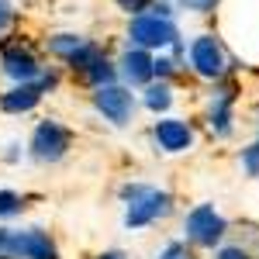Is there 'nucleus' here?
<instances>
[{"label": "nucleus", "instance_id": "obj_1", "mask_svg": "<svg viewBox=\"0 0 259 259\" xmlns=\"http://www.w3.org/2000/svg\"><path fill=\"white\" fill-rule=\"evenodd\" d=\"M121 200L128 204L124 207V228H149L159 218L169 214L173 207V197L159 190V187H145V183H124L121 187Z\"/></svg>", "mask_w": 259, "mask_h": 259}, {"label": "nucleus", "instance_id": "obj_2", "mask_svg": "<svg viewBox=\"0 0 259 259\" xmlns=\"http://www.w3.org/2000/svg\"><path fill=\"white\" fill-rule=\"evenodd\" d=\"M0 259H59V249L41 228H0Z\"/></svg>", "mask_w": 259, "mask_h": 259}, {"label": "nucleus", "instance_id": "obj_3", "mask_svg": "<svg viewBox=\"0 0 259 259\" xmlns=\"http://www.w3.org/2000/svg\"><path fill=\"white\" fill-rule=\"evenodd\" d=\"M183 235L200 249H221V242L228 235V221L214 204H197L183 218Z\"/></svg>", "mask_w": 259, "mask_h": 259}, {"label": "nucleus", "instance_id": "obj_4", "mask_svg": "<svg viewBox=\"0 0 259 259\" xmlns=\"http://www.w3.org/2000/svg\"><path fill=\"white\" fill-rule=\"evenodd\" d=\"M128 41L139 45V49H149V52H166L180 41V31L169 18H159V14H139V18L128 21Z\"/></svg>", "mask_w": 259, "mask_h": 259}, {"label": "nucleus", "instance_id": "obj_5", "mask_svg": "<svg viewBox=\"0 0 259 259\" xmlns=\"http://www.w3.org/2000/svg\"><path fill=\"white\" fill-rule=\"evenodd\" d=\"M187 56H190V69L197 73L200 80L218 83L232 69L228 66V52H225L221 38H214V35H197V38L190 41V52Z\"/></svg>", "mask_w": 259, "mask_h": 259}, {"label": "nucleus", "instance_id": "obj_6", "mask_svg": "<svg viewBox=\"0 0 259 259\" xmlns=\"http://www.w3.org/2000/svg\"><path fill=\"white\" fill-rule=\"evenodd\" d=\"M69 145H73V135H69V128L59 124V121L45 118L35 124V132H31V159L35 162H59L66 152H69Z\"/></svg>", "mask_w": 259, "mask_h": 259}, {"label": "nucleus", "instance_id": "obj_7", "mask_svg": "<svg viewBox=\"0 0 259 259\" xmlns=\"http://www.w3.org/2000/svg\"><path fill=\"white\" fill-rule=\"evenodd\" d=\"M94 111L104 121H111L114 128H124L135 118V94H132V87H121V83L97 87L94 90Z\"/></svg>", "mask_w": 259, "mask_h": 259}, {"label": "nucleus", "instance_id": "obj_8", "mask_svg": "<svg viewBox=\"0 0 259 259\" xmlns=\"http://www.w3.org/2000/svg\"><path fill=\"white\" fill-rule=\"evenodd\" d=\"M59 83L56 73H45L41 80H31V83H14L7 94H0V111L7 114H28L31 107H38V100Z\"/></svg>", "mask_w": 259, "mask_h": 259}, {"label": "nucleus", "instance_id": "obj_9", "mask_svg": "<svg viewBox=\"0 0 259 259\" xmlns=\"http://www.w3.org/2000/svg\"><path fill=\"white\" fill-rule=\"evenodd\" d=\"M207 128H211L214 139H232V132H235V83L218 80V94L211 90Z\"/></svg>", "mask_w": 259, "mask_h": 259}, {"label": "nucleus", "instance_id": "obj_10", "mask_svg": "<svg viewBox=\"0 0 259 259\" xmlns=\"http://www.w3.org/2000/svg\"><path fill=\"white\" fill-rule=\"evenodd\" d=\"M0 69H4V76H11L14 83H31V80L45 76L38 56L31 49H24V45H7L0 52Z\"/></svg>", "mask_w": 259, "mask_h": 259}, {"label": "nucleus", "instance_id": "obj_11", "mask_svg": "<svg viewBox=\"0 0 259 259\" xmlns=\"http://www.w3.org/2000/svg\"><path fill=\"white\" fill-rule=\"evenodd\" d=\"M118 73L124 76L128 87H149L156 80V56L149 49H139V45H128L124 56L118 62Z\"/></svg>", "mask_w": 259, "mask_h": 259}, {"label": "nucleus", "instance_id": "obj_12", "mask_svg": "<svg viewBox=\"0 0 259 259\" xmlns=\"http://www.w3.org/2000/svg\"><path fill=\"white\" fill-rule=\"evenodd\" d=\"M152 139H156V145H159L162 152L177 156V152L194 149V128L183 118H159L152 124Z\"/></svg>", "mask_w": 259, "mask_h": 259}, {"label": "nucleus", "instance_id": "obj_13", "mask_svg": "<svg viewBox=\"0 0 259 259\" xmlns=\"http://www.w3.org/2000/svg\"><path fill=\"white\" fill-rule=\"evenodd\" d=\"M100 59H104V49H100V45H94V41H83L80 49L66 59V66H69V69H73V73L83 80V76H87V73H90Z\"/></svg>", "mask_w": 259, "mask_h": 259}, {"label": "nucleus", "instance_id": "obj_14", "mask_svg": "<svg viewBox=\"0 0 259 259\" xmlns=\"http://www.w3.org/2000/svg\"><path fill=\"white\" fill-rule=\"evenodd\" d=\"M142 104H145L152 114H166V111L173 107V87H169L166 80L149 83V87H145V94H142Z\"/></svg>", "mask_w": 259, "mask_h": 259}, {"label": "nucleus", "instance_id": "obj_15", "mask_svg": "<svg viewBox=\"0 0 259 259\" xmlns=\"http://www.w3.org/2000/svg\"><path fill=\"white\" fill-rule=\"evenodd\" d=\"M83 35H73V31H62V35H52V38H49V52H52V56H59L62 62L69 59V56H73V52H76V49H80L83 45Z\"/></svg>", "mask_w": 259, "mask_h": 259}, {"label": "nucleus", "instance_id": "obj_16", "mask_svg": "<svg viewBox=\"0 0 259 259\" xmlns=\"http://www.w3.org/2000/svg\"><path fill=\"white\" fill-rule=\"evenodd\" d=\"M239 162H242V169H245L249 177H259V135L239 152Z\"/></svg>", "mask_w": 259, "mask_h": 259}, {"label": "nucleus", "instance_id": "obj_17", "mask_svg": "<svg viewBox=\"0 0 259 259\" xmlns=\"http://www.w3.org/2000/svg\"><path fill=\"white\" fill-rule=\"evenodd\" d=\"M21 207H24L21 194H14V190H0V218H14V214H21Z\"/></svg>", "mask_w": 259, "mask_h": 259}, {"label": "nucleus", "instance_id": "obj_18", "mask_svg": "<svg viewBox=\"0 0 259 259\" xmlns=\"http://www.w3.org/2000/svg\"><path fill=\"white\" fill-rule=\"evenodd\" d=\"M177 69H180V62L173 59V56H159V59H156V76H159V80H173V76H177Z\"/></svg>", "mask_w": 259, "mask_h": 259}, {"label": "nucleus", "instance_id": "obj_19", "mask_svg": "<svg viewBox=\"0 0 259 259\" xmlns=\"http://www.w3.org/2000/svg\"><path fill=\"white\" fill-rule=\"evenodd\" d=\"M218 4L221 0H180V7L183 11H194V14H211Z\"/></svg>", "mask_w": 259, "mask_h": 259}, {"label": "nucleus", "instance_id": "obj_20", "mask_svg": "<svg viewBox=\"0 0 259 259\" xmlns=\"http://www.w3.org/2000/svg\"><path fill=\"white\" fill-rule=\"evenodd\" d=\"M114 4H118L121 11H128L132 18H139V14H145V11H149L156 0H114Z\"/></svg>", "mask_w": 259, "mask_h": 259}, {"label": "nucleus", "instance_id": "obj_21", "mask_svg": "<svg viewBox=\"0 0 259 259\" xmlns=\"http://www.w3.org/2000/svg\"><path fill=\"white\" fill-rule=\"evenodd\" d=\"M159 259H194V256L187 252V245H183V242H169V245L159 252Z\"/></svg>", "mask_w": 259, "mask_h": 259}, {"label": "nucleus", "instance_id": "obj_22", "mask_svg": "<svg viewBox=\"0 0 259 259\" xmlns=\"http://www.w3.org/2000/svg\"><path fill=\"white\" fill-rule=\"evenodd\" d=\"M214 259H252V252H249V249H242V245H221Z\"/></svg>", "mask_w": 259, "mask_h": 259}, {"label": "nucleus", "instance_id": "obj_23", "mask_svg": "<svg viewBox=\"0 0 259 259\" xmlns=\"http://www.w3.org/2000/svg\"><path fill=\"white\" fill-rule=\"evenodd\" d=\"M11 21H14V7H11V0H0V31H7Z\"/></svg>", "mask_w": 259, "mask_h": 259}, {"label": "nucleus", "instance_id": "obj_24", "mask_svg": "<svg viewBox=\"0 0 259 259\" xmlns=\"http://www.w3.org/2000/svg\"><path fill=\"white\" fill-rule=\"evenodd\" d=\"M149 11H152V14H159V18H169V21H173V14H177V11H173V4H169V0H156V4H152V7H149Z\"/></svg>", "mask_w": 259, "mask_h": 259}, {"label": "nucleus", "instance_id": "obj_25", "mask_svg": "<svg viewBox=\"0 0 259 259\" xmlns=\"http://www.w3.org/2000/svg\"><path fill=\"white\" fill-rule=\"evenodd\" d=\"M100 259H124V252H118V249H111V252H104Z\"/></svg>", "mask_w": 259, "mask_h": 259}]
</instances>
